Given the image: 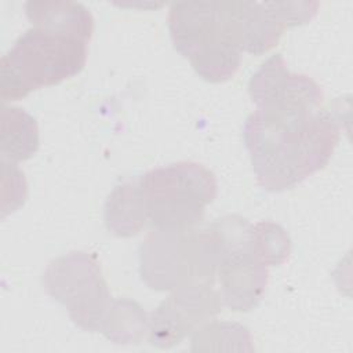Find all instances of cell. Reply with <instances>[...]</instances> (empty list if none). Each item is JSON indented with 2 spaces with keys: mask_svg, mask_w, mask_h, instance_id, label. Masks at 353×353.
I'll use <instances>...</instances> for the list:
<instances>
[{
  "mask_svg": "<svg viewBox=\"0 0 353 353\" xmlns=\"http://www.w3.org/2000/svg\"><path fill=\"white\" fill-rule=\"evenodd\" d=\"M339 130L323 108L256 109L247 117L243 135L258 183L281 192L324 168L338 145Z\"/></svg>",
  "mask_w": 353,
  "mask_h": 353,
  "instance_id": "obj_1",
  "label": "cell"
},
{
  "mask_svg": "<svg viewBox=\"0 0 353 353\" xmlns=\"http://www.w3.org/2000/svg\"><path fill=\"white\" fill-rule=\"evenodd\" d=\"M85 61V41L32 28L1 58V101H18L40 87L70 79L84 68Z\"/></svg>",
  "mask_w": 353,
  "mask_h": 353,
  "instance_id": "obj_2",
  "label": "cell"
},
{
  "mask_svg": "<svg viewBox=\"0 0 353 353\" xmlns=\"http://www.w3.org/2000/svg\"><path fill=\"white\" fill-rule=\"evenodd\" d=\"M218 269L215 239L207 229H154L139 247V274L156 291L214 283Z\"/></svg>",
  "mask_w": 353,
  "mask_h": 353,
  "instance_id": "obj_3",
  "label": "cell"
},
{
  "mask_svg": "<svg viewBox=\"0 0 353 353\" xmlns=\"http://www.w3.org/2000/svg\"><path fill=\"white\" fill-rule=\"evenodd\" d=\"M149 222L154 229L192 228L218 192L216 178L196 161H178L153 168L138 178Z\"/></svg>",
  "mask_w": 353,
  "mask_h": 353,
  "instance_id": "obj_4",
  "label": "cell"
},
{
  "mask_svg": "<svg viewBox=\"0 0 353 353\" xmlns=\"http://www.w3.org/2000/svg\"><path fill=\"white\" fill-rule=\"evenodd\" d=\"M41 284L44 291L63 305L70 320L88 332H101L113 301L95 255L73 251L48 262Z\"/></svg>",
  "mask_w": 353,
  "mask_h": 353,
  "instance_id": "obj_5",
  "label": "cell"
},
{
  "mask_svg": "<svg viewBox=\"0 0 353 353\" xmlns=\"http://www.w3.org/2000/svg\"><path fill=\"white\" fill-rule=\"evenodd\" d=\"M221 310L222 299L214 283L178 287L150 313L148 339L156 347H172Z\"/></svg>",
  "mask_w": 353,
  "mask_h": 353,
  "instance_id": "obj_6",
  "label": "cell"
},
{
  "mask_svg": "<svg viewBox=\"0 0 353 353\" xmlns=\"http://www.w3.org/2000/svg\"><path fill=\"white\" fill-rule=\"evenodd\" d=\"M216 276L222 303L234 312H248L261 301L268 284V265L256 254L251 237L219 252Z\"/></svg>",
  "mask_w": 353,
  "mask_h": 353,
  "instance_id": "obj_7",
  "label": "cell"
},
{
  "mask_svg": "<svg viewBox=\"0 0 353 353\" xmlns=\"http://www.w3.org/2000/svg\"><path fill=\"white\" fill-rule=\"evenodd\" d=\"M168 29L175 50L188 59L208 44L226 39L219 28L216 1H181L171 4Z\"/></svg>",
  "mask_w": 353,
  "mask_h": 353,
  "instance_id": "obj_8",
  "label": "cell"
},
{
  "mask_svg": "<svg viewBox=\"0 0 353 353\" xmlns=\"http://www.w3.org/2000/svg\"><path fill=\"white\" fill-rule=\"evenodd\" d=\"M25 12L33 28L51 33L90 41L94 18L80 3L74 1H28Z\"/></svg>",
  "mask_w": 353,
  "mask_h": 353,
  "instance_id": "obj_9",
  "label": "cell"
},
{
  "mask_svg": "<svg viewBox=\"0 0 353 353\" xmlns=\"http://www.w3.org/2000/svg\"><path fill=\"white\" fill-rule=\"evenodd\" d=\"M148 221V207L139 179L124 181L110 192L105 203V225L112 234L135 236Z\"/></svg>",
  "mask_w": 353,
  "mask_h": 353,
  "instance_id": "obj_10",
  "label": "cell"
},
{
  "mask_svg": "<svg viewBox=\"0 0 353 353\" xmlns=\"http://www.w3.org/2000/svg\"><path fill=\"white\" fill-rule=\"evenodd\" d=\"M0 132L1 159L18 163L30 159L39 149L36 119L23 109L3 106Z\"/></svg>",
  "mask_w": 353,
  "mask_h": 353,
  "instance_id": "obj_11",
  "label": "cell"
},
{
  "mask_svg": "<svg viewBox=\"0 0 353 353\" xmlns=\"http://www.w3.org/2000/svg\"><path fill=\"white\" fill-rule=\"evenodd\" d=\"M149 332V316L128 298H113L103 319L101 334L117 345L139 343Z\"/></svg>",
  "mask_w": 353,
  "mask_h": 353,
  "instance_id": "obj_12",
  "label": "cell"
},
{
  "mask_svg": "<svg viewBox=\"0 0 353 353\" xmlns=\"http://www.w3.org/2000/svg\"><path fill=\"white\" fill-rule=\"evenodd\" d=\"M196 73L210 83H222L240 68L241 51L226 39H219L189 58Z\"/></svg>",
  "mask_w": 353,
  "mask_h": 353,
  "instance_id": "obj_13",
  "label": "cell"
},
{
  "mask_svg": "<svg viewBox=\"0 0 353 353\" xmlns=\"http://www.w3.org/2000/svg\"><path fill=\"white\" fill-rule=\"evenodd\" d=\"M251 342V334L244 325L229 321H211L193 332L192 350L252 352Z\"/></svg>",
  "mask_w": 353,
  "mask_h": 353,
  "instance_id": "obj_14",
  "label": "cell"
},
{
  "mask_svg": "<svg viewBox=\"0 0 353 353\" xmlns=\"http://www.w3.org/2000/svg\"><path fill=\"white\" fill-rule=\"evenodd\" d=\"M290 74L281 54L272 55L261 65L248 83V94L256 109L269 106L283 94Z\"/></svg>",
  "mask_w": 353,
  "mask_h": 353,
  "instance_id": "obj_15",
  "label": "cell"
},
{
  "mask_svg": "<svg viewBox=\"0 0 353 353\" xmlns=\"http://www.w3.org/2000/svg\"><path fill=\"white\" fill-rule=\"evenodd\" d=\"M256 254L268 266L283 265L291 254V240L277 223L262 221L252 225Z\"/></svg>",
  "mask_w": 353,
  "mask_h": 353,
  "instance_id": "obj_16",
  "label": "cell"
},
{
  "mask_svg": "<svg viewBox=\"0 0 353 353\" xmlns=\"http://www.w3.org/2000/svg\"><path fill=\"white\" fill-rule=\"evenodd\" d=\"M28 197V183L17 163L1 159V218L17 211Z\"/></svg>",
  "mask_w": 353,
  "mask_h": 353,
  "instance_id": "obj_17",
  "label": "cell"
}]
</instances>
